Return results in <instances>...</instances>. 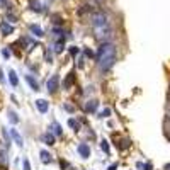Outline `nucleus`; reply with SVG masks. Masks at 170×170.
Segmentation results:
<instances>
[{"instance_id":"nucleus-1","label":"nucleus","mask_w":170,"mask_h":170,"mask_svg":"<svg viewBox=\"0 0 170 170\" xmlns=\"http://www.w3.org/2000/svg\"><path fill=\"white\" fill-rule=\"evenodd\" d=\"M90 24H92V31L95 39L99 41H109L112 38V24H111V19L106 12L102 10H94L90 14Z\"/></svg>"},{"instance_id":"nucleus-2","label":"nucleus","mask_w":170,"mask_h":170,"mask_svg":"<svg viewBox=\"0 0 170 170\" xmlns=\"http://www.w3.org/2000/svg\"><path fill=\"white\" fill-rule=\"evenodd\" d=\"M116 63V46L112 43H104L101 48L97 49V65L101 70H107L112 68V65Z\"/></svg>"},{"instance_id":"nucleus-31","label":"nucleus","mask_w":170,"mask_h":170,"mask_svg":"<svg viewBox=\"0 0 170 170\" xmlns=\"http://www.w3.org/2000/svg\"><path fill=\"white\" fill-rule=\"evenodd\" d=\"M0 2H5V0H0Z\"/></svg>"},{"instance_id":"nucleus-20","label":"nucleus","mask_w":170,"mask_h":170,"mask_svg":"<svg viewBox=\"0 0 170 170\" xmlns=\"http://www.w3.org/2000/svg\"><path fill=\"white\" fill-rule=\"evenodd\" d=\"M68 126H72L75 131H78V129H80V124H78V123L75 121V119H68Z\"/></svg>"},{"instance_id":"nucleus-13","label":"nucleus","mask_w":170,"mask_h":170,"mask_svg":"<svg viewBox=\"0 0 170 170\" xmlns=\"http://www.w3.org/2000/svg\"><path fill=\"white\" fill-rule=\"evenodd\" d=\"M29 31H31L34 36H38V38H43L44 36V31L38 26V24H31V26H29Z\"/></svg>"},{"instance_id":"nucleus-25","label":"nucleus","mask_w":170,"mask_h":170,"mask_svg":"<svg viewBox=\"0 0 170 170\" xmlns=\"http://www.w3.org/2000/svg\"><path fill=\"white\" fill-rule=\"evenodd\" d=\"M22 167H24V170H31V163H29V160H27V158H24Z\"/></svg>"},{"instance_id":"nucleus-27","label":"nucleus","mask_w":170,"mask_h":170,"mask_svg":"<svg viewBox=\"0 0 170 170\" xmlns=\"http://www.w3.org/2000/svg\"><path fill=\"white\" fill-rule=\"evenodd\" d=\"M2 55L5 56V58H9L10 56V51H9V49H2Z\"/></svg>"},{"instance_id":"nucleus-9","label":"nucleus","mask_w":170,"mask_h":170,"mask_svg":"<svg viewBox=\"0 0 170 170\" xmlns=\"http://www.w3.org/2000/svg\"><path fill=\"white\" fill-rule=\"evenodd\" d=\"M73 84H75V73H73V72H70L68 75H66L65 82H63V89H66V90H68V89H70V87H72Z\"/></svg>"},{"instance_id":"nucleus-7","label":"nucleus","mask_w":170,"mask_h":170,"mask_svg":"<svg viewBox=\"0 0 170 170\" xmlns=\"http://www.w3.org/2000/svg\"><path fill=\"white\" fill-rule=\"evenodd\" d=\"M26 82H27V84L29 85H31V89L32 90H34V92H39V84H38V80H36V78L34 77H32V75H26Z\"/></svg>"},{"instance_id":"nucleus-11","label":"nucleus","mask_w":170,"mask_h":170,"mask_svg":"<svg viewBox=\"0 0 170 170\" xmlns=\"http://www.w3.org/2000/svg\"><path fill=\"white\" fill-rule=\"evenodd\" d=\"M10 136H12V140H14V141H15V145H17L19 148H22V146H24L22 136H20V134H19V133L15 131V129H10Z\"/></svg>"},{"instance_id":"nucleus-28","label":"nucleus","mask_w":170,"mask_h":170,"mask_svg":"<svg viewBox=\"0 0 170 170\" xmlns=\"http://www.w3.org/2000/svg\"><path fill=\"white\" fill-rule=\"evenodd\" d=\"M70 53H72V55H77V53H78V49H77L75 46H70Z\"/></svg>"},{"instance_id":"nucleus-6","label":"nucleus","mask_w":170,"mask_h":170,"mask_svg":"<svg viewBox=\"0 0 170 170\" xmlns=\"http://www.w3.org/2000/svg\"><path fill=\"white\" fill-rule=\"evenodd\" d=\"M0 31H2L3 36H10L12 32H14V26H10L7 20H2V22H0Z\"/></svg>"},{"instance_id":"nucleus-29","label":"nucleus","mask_w":170,"mask_h":170,"mask_svg":"<svg viewBox=\"0 0 170 170\" xmlns=\"http://www.w3.org/2000/svg\"><path fill=\"white\" fill-rule=\"evenodd\" d=\"M3 82V73H2V70H0V84Z\"/></svg>"},{"instance_id":"nucleus-10","label":"nucleus","mask_w":170,"mask_h":170,"mask_svg":"<svg viewBox=\"0 0 170 170\" xmlns=\"http://www.w3.org/2000/svg\"><path fill=\"white\" fill-rule=\"evenodd\" d=\"M41 141H44L48 146H53V145H55V134H53V133H44V134L41 136Z\"/></svg>"},{"instance_id":"nucleus-24","label":"nucleus","mask_w":170,"mask_h":170,"mask_svg":"<svg viewBox=\"0 0 170 170\" xmlns=\"http://www.w3.org/2000/svg\"><path fill=\"white\" fill-rule=\"evenodd\" d=\"M60 165H61V170H68V168H72L68 163H66L65 160H60Z\"/></svg>"},{"instance_id":"nucleus-23","label":"nucleus","mask_w":170,"mask_h":170,"mask_svg":"<svg viewBox=\"0 0 170 170\" xmlns=\"http://www.w3.org/2000/svg\"><path fill=\"white\" fill-rule=\"evenodd\" d=\"M63 109H65V111H68V112H75V106L68 104V102H65V104H63Z\"/></svg>"},{"instance_id":"nucleus-22","label":"nucleus","mask_w":170,"mask_h":170,"mask_svg":"<svg viewBox=\"0 0 170 170\" xmlns=\"http://www.w3.org/2000/svg\"><path fill=\"white\" fill-rule=\"evenodd\" d=\"M2 134H3V138H5L7 148H9V146H10V138H9V134H7V129H5V128H2Z\"/></svg>"},{"instance_id":"nucleus-19","label":"nucleus","mask_w":170,"mask_h":170,"mask_svg":"<svg viewBox=\"0 0 170 170\" xmlns=\"http://www.w3.org/2000/svg\"><path fill=\"white\" fill-rule=\"evenodd\" d=\"M0 165L7 167V151L5 150H0Z\"/></svg>"},{"instance_id":"nucleus-14","label":"nucleus","mask_w":170,"mask_h":170,"mask_svg":"<svg viewBox=\"0 0 170 170\" xmlns=\"http://www.w3.org/2000/svg\"><path fill=\"white\" fill-rule=\"evenodd\" d=\"M63 46H65V38H58V41L55 43V48H53V51L58 55V53L63 51Z\"/></svg>"},{"instance_id":"nucleus-30","label":"nucleus","mask_w":170,"mask_h":170,"mask_svg":"<svg viewBox=\"0 0 170 170\" xmlns=\"http://www.w3.org/2000/svg\"><path fill=\"white\" fill-rule=\"evenodd\" d=\"M116 167H118V165H112V167H109L107 170H116Z\"/></svg>"},{"instance_id":"nucleus-21","label":"nucleus","mask_w":170,"mask_h":170,"mask_svg":"<svg viewBox=\"0 0 170 170\" xmlns=\"http://www.w3.org/2000/svg\"><path fill=\"white\" fill-rule=\"evenodd\" d=\"M101 148L104 150V153H109V151H111V148H109V143H107L106 140H102V141H101Z\"/></svg>"},{"instance_id":"nucleus-16","label":"nucleus","mask_w":170,"mask_h":170,"mask_svg":"<svg viewBox=\"0 0 170 170\" xmlns=\"http://www.w3.org/2000/svg\"><path fill=\"white\" fill-rule=\"evenodd\" d=\"M29 7H31L34 12H43V7H41V3L38 0H29Z\"/></svg>"},{"instance_id":"nucleus-4","label":"nucleus","mask_w":170,"mask_h":170,"mask_svg":"<svg viewBox=\"0 0 170 170\" xmlns=\"http://www.w3.org/2000/svg\"><path fill=\"white\" fill-rule=\"evenodd\" d=\"M77 151H78V155H80L82 158H89V156H90V148H89V145H87V143H80V145H78Z\"/></svg>"},{"instance_id":"nucleus-18","label":"nucleus","mask_w":170,"mask_h":170,"mask_svg":"<svg viewBox=\"0 0 170 170\" xmlns=\"http://www.w3.org/2000/svg\"><path fill=\"white\" fill-rule=\"evenodd\" d=\"M51 131L55 133L56 136H61V133H63V131H61V126H60V123H56V121L51 124Z\"/></svg>"},{"instance_id":"nucleus-17","label":"nucleus","mask_w":170,"mask_h":170,"mask_svg":"<svg viewBox=\"0 0 170 170\" xmlns=\"http://www.w3.org/2000/svg\"><path fill=\"white\" fill-rule=\"evenodd\" d=\"M7 114H9V121H10L12 124H17V123H19V116L15 114L12 109H9V111H7Z\"/></svg>"},{"instance_id":"nucleus-8","label":"nucleus","mask_w":170,"mask_h":170,"mask_svg":"<svg viewBox=\"0 0 170 170\" xmlns=\"http://www.w3.org/2000/svg\"><path fill=\"white\" fill-rule=\"evenodd\" d=\"M39 158H41V162H43L44 165H49V163H53V158H51V153H49V151H44V150H41V151H39Z\"/></svg>"},{"instance_id":"nucleus-5","label":"nucleus","mask_w":170,"mask_h":170,"mask_svg":"<svg viewBox=\"0 0 170 170\" xmlns=\"http://www.w3.org/2000/svg\"><path fill=\"white\" fill-rule=\"evenodd\" d=\"M36 107H38V111L41 114H46L48 109H49V102L46 99H38V101H36Z\"/></svg>"},{"instance_id":"nucleus-12","label":"nucleus","mask_w":170,"mask_h":170,"mask_svg":"<svg viewBox=\"0 0 170 170\" xmlns=\"http://www.w3.org/2000/svg\"><path fill=\"white\" fill-rule=\"evenodd\" d=\"M97 107H99L97 101H90L89 104L84 106V111H85V112H97Z\"/></svg>"},{"instance_id":"nucleus-26","label":"nucleus","mask_w":170,"mask_h":170,"mask_svg":"<svg viewBox=\"0 0 170 170\" xmlns=\"http://www.w3.org/2000/svg\"><path fill=\"white\" fill-rule=\"evenodd\" d=\"M109 114H111V109H106L104 112H101V114H99V118H107Z\"/></svg>"},{"instance_id":"nucleus-3","label":"nucleus","mask_w":170,"mask_h":170,"mask_svg":"<svg viewBox=\"0 0 170 170\" xmlns=\"http://www.w3.org/2000/svg\"><path fill=\"white\" fill-rule=\"evenodd\" d=\"M58 85H60V77L55 73V75H51V78L48 80V85H46L48 87V92L49 94H55L56 90H58Z\"/></svg>"},{"instance_id":"nucleus-15","label":"nucleus","mask_w":170,"mask_h":170,"mask_svg":"<svg viewBox=\"0 0 170 170\" xmlns=\"http://www.w3.org/2000/svg\"><path fill=\"white\" fill-rule=\"evenodd\" d=\"M9 80H10L12 87H19V78H17V73H15L14 70H10V72H9Z\"/></svg>"}]
</instances>
